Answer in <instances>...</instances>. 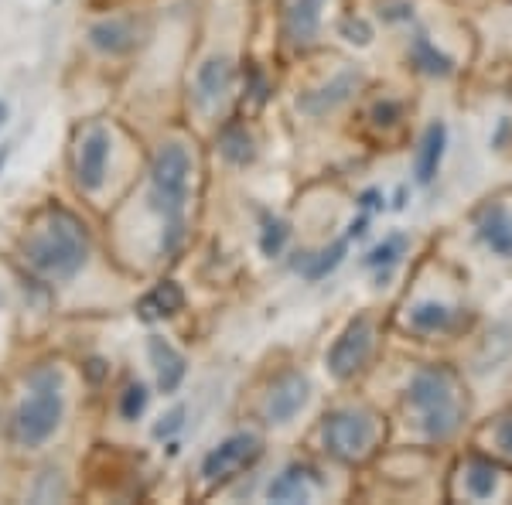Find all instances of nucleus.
I'll use <instances>...</instances> for the list:
<instances>
[{
  "instance_id": "423d86ee",
  "label": "nucleus",
  "mask_w": 512,
  "mask_h": 505,
  "mask_svg": "<svg viewBox=\"0 0 512 505\" xmlns=\"http://www.w3.org/2000/svg\"><path fill=\"white\" fill-rule=\"evenodd\" d=\"M263 454V441L256 434H233L226 437L219 447H212L202 461V478L209 485H222L243 468H250L256 458Z\"/></svg>"
},
{
  "instance_id": "4468645a",
  "label": "nucleus",
  "mask_w": 512,
  "mask_h": 505,
  "mask_svg": "<svg viewBox=\"0 0 512 505\" xmlns=\"http://www.w3.org/2000/svg\"><path fill=\"white\" fill-rule=\"evenodd\" d=\"M89 41H93V48H99V52H106V55L130 52V48L137 45L134 21H127V18L99 21V24H93V31H89Z\"/></svg>"
},
{
  "instance_id": "2eb2a0df",
  "label": "nucleus",
  "mask_w": 512,
  "mask_h": 505,
  "mask_svg": "<svg viewBox=\"0 0 512 505\" xmlns=\"http://www.w3.org/2000/svg\"><path fill=\"white\" fill-rule=\"evenodd\" d=\"M181 304H185V294H181V287L175 280H164V284L154 287L151 294L140 297L137 311L144 321H158V318H171V314L181 311Z\"/></svg>"
},
{
  "instance_id": "a878e982",
  "label": "nucleus",
  "mask_w": 512,
  "mask_h": 505,
  "mask_svg": "<svg viewBox=\"0 0 512 505\" xmlns=\"http://www.w3.org/2000/svg\"><path fill=\"white\" fill-rule=\"evenodd\" d=\"M181 420H185V407H175L168 417H161V424L154 427V437H158V441H161V437H171L181 427Z\"/></svg>"
},
{
  "instance_id": "b1692460",
  "label": "nucleus",
  "mask_w": 512,
  "mask_h": 505,
  "mask_svg": "<svg viewBox=\"0 0 512 505\" xmlns=\"http://www.w3.org/2000/svg\"><path fill=\"white\" fill-rule=\"evenodd\" d=\"M147 407V389L134 383V386H127V393H123V400H120V413H123V420H137L140 413H144Z\"/></svg>"
},
{
  "instance_id": "6ab92c4d",
  "label": "nucleus",
  "mask_w": 512,
  "mask_h": 505,
  "mask_svg": "<svg viewBox=\"0 0 512 505\" xmlns=\"http://www.w3.org/2000/svg\"><path fill=\"white\" fill-rule=\"evenodd\" d=\"M414 62L427 72V76H448V72H451V59L437 52V48L424 35L414 41Z\"/></svg>"
},
{
  "instance_id": "6e6552de",
  "label": "nucleus",
  "mask_w": 512,
  "mask_h": 505,
  "mask_svg": "<svg viewBox=\"0 0 512 505\" xmlns=\"http://www.w3.org/2000/svg\"><path fill=\"white\" fill-rule=\"evenodd\" d=\"M106 164H110V134L103 127L89 130L79 144V161H76V178L82 192H99L106 181Z\"/></svg>"
},
{
  "instance_id": "393cba45",
  "label": "nucleus",
  "mask_w": 512,
  "mask_h": 505,
  "mask_svg": "<svg viewBox=\"0 0 512 505\" xmlns=\"http://www.w3.org/2000/svg\"><path fill=\"white\" fill-rule=\"evenodd\" d=\"M342 256H345V243H335L332 250L318 253V256H315V263L308 267V277H311V280H321L328 270H335L338 263H342Z\"/></svg>"
},
{
  "instance_id": "39448f33",
  "label": "nucleus",
  "mask_w": 512,
  "mask_h": 505,
  "mask_svg": "<svg viewBox=\"0 0 512 505\" xmlns=\"http://www.w3.org/2000/svg\"><path fill=\"white\" fill-rule=\"evenodd\" d=\"M376 441V420L366 410H335L325 420V447L338 461H359Z\"/></svg>"
},
{
  "instance_id": "f3484780",
  "label": "nucleus",
  "mask_w": 512,
  "mask_h": 505,
  "mask_svg": "<svg viewBox=\"0 0 512 505\" xmlns=\"http://www.w3.org/2000/svg\"><path fill=\"white\" fill-rule=\"evenodd\" d=\"M270 499L274 502H308L311 495H315V482H311V475L304 468H287L284 475L274 478V485H270Z\"/></svg>"
},
{
  "instance_id": "412c9836",
  "label": "nucleus",
  "mask_w": 512,
  "mask_h": 505,
  "mask_svg": "<svg viewBox=\"0 0 512 505\" xmlns=\"http://www.w3.org/2000/svg\"><path fill=\"white\" fill-rule=\"evenodd\" d=\"M222 154L229 157L233 164H246V161H253V140L246 130H229L226 137H222Z\"/></svg>"
},
{
  "instance_id": "0eeeda50",
  "label": "nucleus",
  "mask_w": 512,
  "mask_h": 505,
  "mask_svg": "<svg viewBox=\"0 0 512 505\" xmlns=\"http://www.w3.org/2000/svg\"><path fill=\"white\" fill-rule=\"evenodd\" d=\"M373 342H376L373 321L355 318L352 325L335 338L332 352H328V366H332L338 379H352L355 372L369 362V355H373Z\"/></svg>"
},
{
  "instance_id": "9b49d317",
  "label": "nucleus",
  "mask_w": 512,
  "mask_h": 505,
  "mask_svg": "<svg viewBox=\"0 0 512 505\" xmlns=\"http://www.w3.org/2000/svg\"><path fill=\"white\" fill-rule=\"evenodd\" d=\"M475 233L492 256H499V260H509L512 256V212L506 205L499 202L485 205L475 219Z\"/></svg>"
},
{
  "instance_id": "c85d7f7f",
  "label": "nucleus",
  "mask_w": 512,
  "mask_h": 505,
  "mask_svg": "<svg viewBox=\"0 0 512 505\" xmlns=\"http://www.w3.org/2000/svg\"><path fill=\"white\" fill-rule=\"evenodd\" d=\"M4 120H7V103H0V127H4Z\"/></svg>"
},
{
  "instance_id": "ddd939ff",
  "label": "nucleus",
  "mask_w": 512,
  "mask_h": 505,
  "mask_svg": "<svg viewBox=\"0 0 512 505\" xmlns=\"http://www.w3.org/2000/svg\"><path fill=\"white\" fill-rule=\"evenodd\" d=\"M147 352H151V362H154V369H158V386L164 393H175L181 386V379H185V355L158 335L147 342Z\"/></svg>"
},
{
  "instance_id": "f03ea898",
  "label": "nucleus",
  "mask_w": 512,
  "mask_h": 505,
  "mask_svg": "<svg viewBox=\"0 0 512 505\" xmlns=\"http://www.w3.org/2000/svg\"><path fill=\"white\" fill-rule=\"evenodd\" d=\"M407 403L420 413L424 434L431 437V441H448L461 424V413H465L461 396H458V379H454V372L441 366L420 369L417 376L410 379Z\"/></svg>"
},
{
  "instance_id": "7ed1b4c3",
  "label": "nucleus",
  "mask_w": 512,
  "mask_h": 505,
  "mask_svg": "<svg viewBox=\"0 0 512 505\" xmlns=\"http://www.w3.org/2000/svg\"><path fill=\"white\" fill-rule=\"evenodd\" d=\"M62 372L59 369H35L28 379V396L18 407V420H14V437L21 447H41L62 424Z\"/></svg>"
},
{
  "instance_id": "f257e3e1",
  "label": "nucleus",
  "mask_w": 512,
  "mask_h": 505,
  "mask_svg": "<svg viewBox=\"0 0 512 505\" xmlns=\"http://www.w3.org/2000/svg\"><path fill=\"white\" fill-rule=\"evenodd\" d=\"M24 256L41 277L48 280H69L86 267L89 243L82 233V222L72 212L52 209L45 222H38L35 233L24 243Z\"/></svg>"
},
{
  "instance_id": "5701e85b",
  "label": "nucleus",
  "mask_w": 512,
  "mask_h": 505,
  "mask_svg": "<svg viewBox=\"0 0 512 505\" xmlns=\"http://www.w3.org/2000/svg\"><path fill=\"white\" fill-rule=\"evenodd\" d=\"M287 222L284 219H267V226H263V236H260V250L267 256H277L280 250H284L287 243Z\"/></svg>"
},
{
  "instance_id": "4be33fe9",
  "label": "nucleus",
  "mask_w": 512,
  "mask_h": 505,
  "mask_svg": "<svg viewBox=\"0 0 512 505\" xmlns=\"http://www.w3.org/2000/svg\"><path fill=\"white\" fill-rule=\"evenodd\" d=\"M403 250H407V239H403V236H390L386 243H379L376 250L366 256V263H369V267H386V270H390L393 263L403 256Z\"/></svg>"
},
{
  "instance_id": "f8f14e48",
  "label": "nucleus",
  "mask_w": 512,
  "mask_h": 505,
  "mask_svg": "<svg viewBox=\"0 0 512 505\" xmlns=\"http://www.w3.org/2000/svg\"><path fill=\"white\" fill-rule=\"evenodd\" d=\"M444 147H448V127L441 120H434L431 127L424 130L420 137V147H417V157H414V178L417 185H431L441 171V161H444Z\"/></svg>"
},
{
  "instance_id": "bb28decb",
  "label": "nucleus",
  "mask_w": 512,
  "mask_h": 505,
  "mask_svg": "<svg viewBox=\"0 0 512 505\" xmlns=\"http://www.w3.org/2000/svg\"><path fill=\"white\" fill-rule=\"evenodd\" d=\"M495 444H499L506 454H512V417H506L499 427H495Z\"/></svg>"
},
{
  "instance_id": "1a4fd4ad",
  "label": "nucleus",
  "mask_w": 512,
  "mask_h": 505,
  "mask_svg": "<svg viewBox=\"0 0 512 505\" xmlns=\"http://www.w3.org/2000/svg\"><path fill=\"white\" fill-rule=\"evenodd\" d=\"M233 79H236L233 59H226V55L205 59L195 72V103L202 106V110H212V106L222 103L229 89H233Z\"/></svg>"
},
{
  "instance_id": "dca6fc26",
  "label": "nucleus",
  "mask_w": 512,
  "mask_h": 505,
  "mask_svg": "<svg viewBox=\"0 0 512 505\" xmlns=\"http://www.w3.org/2000/svg\"><path fill=\"white\" fill-rule=\"evenodd\" d=\"M321 4H325V0H294L291 4V11H287V35H291L297 45H304V41H311L318 35Z\"/></svg>"
},
{
  "instance_id": "20e7f679",
  "label": "nucleus",
  "mask_w": 512,
  "mask_h": 505,
  "mask_svg": "<svg viewBox=\"0 0 512 505\" xmlns=\"http://www.w3.org/2000/svg\"><path fill=\"white\" fill-rule=\"evenodd\" d=\"M188 175H192V157L181 144H164L151 164V202L164 215L171 233L181 229V212L188 202Z\"/></svg>"
},
{
  "instance_id": "a211bd4d",
  "label": "nucleus",
  "mask_w": 512,
  "mask_h": 505,
  "mask_svg": "<svg viewBox=\"0 0 512 505\" xmlns=\"http://www.w3.org/2000/svg\"><path fill=\"white\" fill-rule=\"evenodd\" d=\"M410 325L424 335H434V331H448L454 325V308H448L444 301H420L414 311H410Z\"/></svg>"
},
{
  "instance_id": "aec40b11",
  "label": "nucleus",
  "mask_w": 512,
  "mask_h": 505,
  "mask_svg": "<svg viewBox=\"0 0 512 505\" xmlns=\"http://www.w3.org/2000/svg\"><path fill=\"white\" fill-rule=\"evenodd\" d=\"M495 485H499V475H495L492 465H485V461H472V465H468V492H472L475 499H489L495 492Z\"/></svg>"
},
{
  "instance_id": "cd10ccee",
  "label": "nucleus",
  "mask_w": 512,
  "mask_h": 505,
  "mask_svg": "<svg viewBox=\"0 0 512 505\" xmlns=\"http://www.w3.org/2000/svg\"><path fill=\"white\" fill-rule=\"evenodd\" d=\"M366 226H369V215H362V219H355L349 229H352V236H362L366 233Z\"/></svg>"
},
{
  "instance_id": "9d476101",
  "label": "nucleus",
  "mask_w": 512,
  "mask_h": 505,
  "mask_svg": "<svg viewBox=\"0 0 512 505\" xmlns=\"http://www.w3.org/2000/svg\"><path fill=\"white\" fill-rule=\"evenodd\" d=\"M308 396H311L308 379H304L301 372H287V376H280L274 389H270L267 417L274 420V424H287V420H294L297 413L308 407Z\"/></svg>"
}]
</instances>
